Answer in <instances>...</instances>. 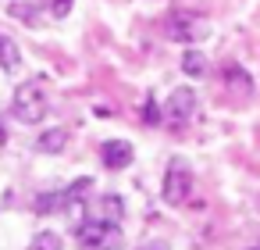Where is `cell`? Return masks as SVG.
Here are the masks:
<instances>
[{
    "label": "cell",
    "instance_id": "15",
    "mask_svg": "<svg viewBox=\"0 0 260 250\" xmlns=\"http://www.w3.org/2000/svg\"><path fill=\"white\" fill-rule=\"evenodd\" d=\"M143 250H168V243H146Z\"/></svg>",
    "mask_w": 260,
    "mask_h": 250
},
{
    "label": "cell",
    "instance_id": "11",
    "mask_svg": "<svg viewBox=\"0 0 260 250\" xmlns=\"http://www.w3.org/2000/svg\"><path fill=\"white\" fill-rule=\"evenodd\" d=\"M68 200H64V189L61 193H40L36 197V214H54V211H64Z\"/></svg>",
    "mask_w": 260,
    "mask_h": 250
},
{
    "label": "cell",
    "instance_id": "3",
    "mask_svg": "<svg viewBox=\"0 0 260 250\" xmlns=\"http://www.w3.org/2000/svg\"><path fill=\"white\" fill-rule=\"evenodd\" d=\"M164 204H185L189 200V193H192V168L182 161V157H175L171 164H168V175H164Z\"/></svg>",
    "mask_w": 260,
    "mask_h": 250
},
{
    "label": "cell",
    "instance_id": "7",
    "mask_svg": "<svg viewBox=\"0 0 260 250\" xmlns=\"http://www.w3.org/2000/svg\"><path fill=\"white\" fill-rule=\"evenodd\" d=\"M121 214H125V200L114 197V193H104L100 200H93L86 207V218H100V221H118L121 225Z\"/></svg>",
    "mask_w": 260,
    "mask_h": 250
},
{
    "label": "cell",
    "instance_id": "9",
    "mask_svg": "<svg viewBox=\"0 0 260 250\" xmlns=\"http://www.w3.org/2000/svg\"><path fill=\"white\" fill-rule=\"evenodd\" d=\"M64 143H68V132H64V129H47V132L40 136V143H36V147H40L43 154H61V150H64Z\"/></svg>",
    "mask_w": 260,
    "mask_h": 250
},
{
    "label": "cell",
    "instance_id": "2",
    "mask_svg": "<svg viewBox=\"0 0 260 250\" xmlns=\"http://www.w3.org/2000/svg\"><path fill=\"white\" fill-rule=\"evenodd\" d=\"M79 246L82 250H118L121 246V225L118 221H100V218H86L79 225Z\"/></svg>",
    "mask_w": 260,
    "mask_h": 250
},
{
    "label": "cell",
    "instance_id": "8",
    "mask_svg": "<svg viewBox=\"0 0 260 250\" xmlns=\"http://www.w3.org/2000/svg\"><path fill=\"white\" fill-rule=\"evenodd\" d=\"M182 72L185 75H192V79H200V75H207V58H203V50H185L182 54Z\"/></svg>",
    "mask_w": 260,
    "mask_h": 250
},
{
    "label": "cell",
    "instance_id": "14",
    "mask_svg": "<svg viewBox=\"0 0 260 250\" xmlns=\"http://www.w3.org/2000/svg\"><path fill=\"white\" fill-rule=\"evenodd\" d=\"M68 8H72V0H54V4H50V15H68Z\"/></svg>",
    "mask_w": 260,
    "mask_h": 250
},
{
    "label": "cell",
    "instance_id": "4",
    "mask_svg": "<svg viewBox=\"0 0 260 250\" xmlns=\"http://www.w3.org/2000/svg\"><path fill=\"white\" fill-rule=\"evenodd\" d=\"M192 115H196V90H189V86L171 90L168 100H164V122L175 125V129H182V125L192 122Z\"/></svg>",
    "mask_w": 260,
    "mask_h": 250
},
{
    "label": "cell",
    "instance_id": "13",
    "mask_svg": "<svg viewBox=\"0 0 260 250\" xmlns=\"http://www.w3.org/2000/svg\"><path fill=\"white\" fill-rule=\"evenodd\" d=\"M143 122H146V125H157V122H160V115H157V104H153V100H146V104H143Z\"/></svg>",
    "mask_w": 260,
    "mask_h": 250
},
{
    "label": "cell",
    "instance_id": "5",
    "mask_svg": "<svg viewBox=\"0 0 260 250\" xmlns=\"http://www.w3.org/2000/svg\"><path fill=\"white\" fill-rule=\"evenodd\" d=\"M132 157H136V150H132L128 140H107V143L100 147V161H104V168H111V172L128 168Z\"/></svg>",
    "mask_w": 260,
    "mask_h": 250
},
{
    "label": "cell",
    "instance_id": "1",
    "mask_svg": "<svg viewBox=\"0 0 260 250\" xmlns=\"http://www.w3.org/2000/svg\"><path fill=\"white\" fill-rule=\"evenodd\" d=\"M11 115L22 122V125H36L47 118V90L40 82H22L15 90V100H11Z\"/></svg>",
    "mask_w": 260,
    "mask_h": 250
},
{
    "label": "cell",
    "instance_id": "10",
    "mask_svg": "<svg viewBox=\"0 0 260 250\" xmlns=\"http://www.w3.org/2000/svg\"><path fill=\"white\" fill-rule=\"evenodd\" d=\"M18 65H22V54H18L15 40H8V36H0V68H4V72H15Z\"/></svg>",
    "mask_w": 260,
    "mask_h": 250
},
{
    "label": "cell",
    "instance_id": "12",
    "mask_svg": "<svg viewBox=\"0 0 260 250\" xmlns=\"http://www.w3.org/2000/svg\"><path fill=\"white\" fill-rule=\"evenodd\" d=\"M64 243H61V236L57 232H50V229H43V232H36L32 236V243H29V250H61Z\"/></svg>",
    "mask_w": 260,
    "mask_h": 250
},
{
    "label": "cell",
    "instance_id": "6",
    "mask_svg": "<svg viewBox=\"0 0 260 250\" xmlns=\"http://www.w3.org/2000/svg\"><path fill=\"white\" fill-rule=\"evenodd\" d=\"M168 36L178 40V43L200 40V36H207V22H200V18H192V15H175V18L168 22Z\"/></svg>",
    "mask_w": 260,
    "mask_h": 250
},
{
    "label": "cell",
    "instance_id": "16",
    "mask_svg": "<svg viewBox=\"0 0 260 250\" xmlns=\"http://www.w3.org/2000/svg\"><path fill=\"white\" fill-rule=\"evenodd\" d=\"M249 250H260V246H249Z\"/></svg>",
    "mask_w": 260,
    "mask_h": 250
}]
</instances>
